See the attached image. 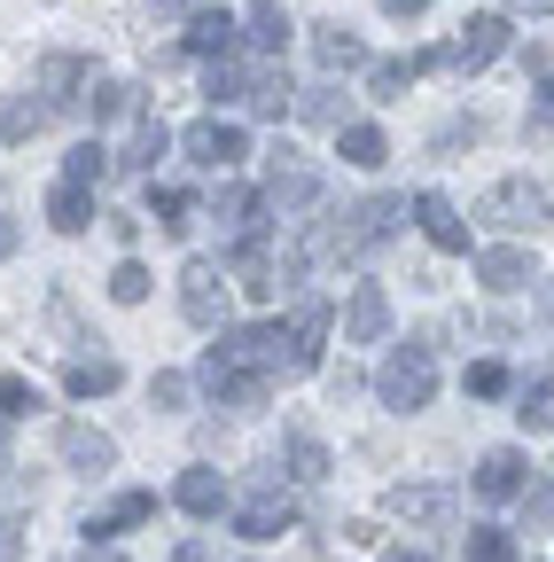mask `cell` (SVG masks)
Segmentation results:
<instances>
[{
    "instance_id": "cell-30",
    "label": "cell",
    "mask_w": 554,
    "mask_h": 562,
    "mask_svg": "<svg viewBox=\"0 0 554 562\" xmlns=\"http://www.w3.org/2000/svg\"><path fill=\"white\" fill-rule=\"evenodd\" d=\"M79 87H87V63H79V55H47V63H39V94H47V110H55V102H79Z\"/></svg>"
},
{
    "instance_id": "cell-40",
    "label": "cell",
    "mask_w": 554,
    "mask_h": 562,
    "mask_svg": "<svg viewBox=\"0 0 554 562\" xmlns=\"http://www.w3.org/2000/svg\"><path fill=\"white\" fill-rule=\"evenodd\" d=\"M0 414H9V422L39 414V383H24V375H0Z\"/></svg>"
},
{
    "instance_id": "cell-35",
    "label": "cell",
    "mask_w": 554,
    "mask_h": 562,
    "mask_svg": "<svg viewBox=\"0 0 554 562\" xmlns=\"http://www.w3.org/2000/svg\"><path fill=\"white\" fill-rule=\"evenodd\" d=\"M47 125V102L39 94H16V102H0V140H32Z\"/></svg>"
},
{
    "instance_id": "cell-11",
    "label": "cell",
    "mask_w": 554,
    "mask_h": 562,
    "mask_svg": "<svg viewBox=\"0 0 554 562\" xmlns=\"http://www.w3.org/2000/svg\"><path fill=\"white\" fill-rule=\"evenodd\" d=\"M406 220L422 227V235H430L445 258H461V250H468V227H461V211H453L438 188H422V195H414V203H406Z\"/></svg>"
},
{
    "instance_id": "cell-6",
    "label": "cell",
    "mask_w": 554,
    "mask_h": 562,
    "mask_svg": "<svg viewBox=\"0 0 554 562\" xmlns=\"http://www.w3.org/2000/svg\"><path fill=\"white\" fill-rule=\"evenodd\" d=\"M180 149H188V165H195V172H235V165L250 157V133H242V125H227V117H195V125L180 133Z\"/></svg>"
},
{
    "instance_id": "cell-36",
    "label": "cell",
    "mask_w": 554,
    "mask_h": 562,
    "mask_svg": "<svg viewBox=\"0 0 554 562\" xmlns=\"http://www.w3.org/2000/svg\"><path fill=\"white\" fill-rule=\"evenodd\" d=\"M63 180H79V188H102V180H110V149H102V140H79V149L63 157Z\"/></svg>"
},
{
    "instance_id": "cell-25",
    "label": "cell",
    "mask_w": 554,
    "mask_h": 562,
    "mask_svg": "<svg viewBox=\"0 0 554 562\" xmlns=\"http://www.w3.org/2000/svg\"><path fill=\"white\" fill-rule=\"evenodd\" d=\"M273 469H282L290 484H320V476H328V446L305 438V430H290V438H282V461H273Z\"/></svg>"
},
{
    "instance_id": "cell-9",
    "label": "cell",
    "mask_w": 554,
    "mask_h": 562,
    "mask_svg": "<svg viewBox=\"0 0 554 562\" xmlns=\"http://www.w3.org/2000/svg\"><path fill=\"white\" fill-rule=\"evenodd\" d=\"M265 203H273V211H305V203H320V172L297 165V149H273V165H265Z\"/></svg>"
},
{
    "instance_id": "cell-7",
    "label": "cell",
    "mask_w": 554,
    "mask_h": 562,
    "mask_svg": "<svg viewBox=\"0 0 554 562\" xmlns=\"http://www.w3.org/2000/svg\"><path fill=\"white\" fill-rule=\"evenodd\" d=\"M180 313H188L195 328H227V266L188 258V266H180Z\"/></svg>"
},
{
    "instance_id": "cell-42",
    "label": "cell",
    "mask_w": 554,
    "mask_h": 562,
    "mask_svg": "<svg viewBox=\"0 0 554 562\" xmlns=\"http://www.w3.org/2000/svg\"><path fill=\"white\" fill-rule=\"evenodd\" d=\"M297 110H305L313 125H336V133H343V125H352V117H343V94H336V87H313V94H305Z\"/></svg>"
},
{
    "instance_id": "cell-12",
    "label": "cell",
    "mask_w": 554,
    "mask_h": 562,
    "mask_svg": "<svg viewBox=\"0 0 554 562\" xmlns=\"http://www.w3.org/2000/svg\"><path fill=\"white\" fill-rule=\"evenodd\" d=\"M391 336V297L375 281H352V297H343V344H383Z\"/></svg>"
},
{
    "instance_id": "cell-37",
    "label": "cell",
    "mask_w": 554,
    "mask_h": 562,
    "mask_svg": "<svg viewBox=\"0 0 554 562\" xmlns=\"http://www.w3.org/2000/svg\"><path fill=\"white\" fill-rule=\"evenodd\" d=\"M406 87H414V63H398V55H391V63H368V94H375V102H398Z\"/></svg>"
},
{
    "instance_id": "cell-14",
    "label": "cell",
    "mask_w": 554,
    "mask_h": 562,
    "mask_svg": "<svg viewBox=\"0 0 554 562\" xmlns=\"http://www.w3.org/2000/svg\"><path fill=\"white\" fill-rule=\"evenodd\" d=\"M508 55V16H468L461 40H453V70H484Z\"/></svg>"
},
{
    "instance_id": "cell-44",
    "label": "cell",
    "mask_w": 554,
    "mask_h": 562,
    "mask_svg": "<svg viewBox=\"0 0 554 562\" xmlns=\"http://www.w3.org/2000/svg\"><path fill=\"white\" fill-rule=\"evenodd\" d=\"M188 391H195V383H188L180 368H157V375H149V398H157V406H188Z\"/></svg>"
},
{
    "instance_id": "cell-16",
    "label": "cell",
    "mask_w": 554,
    "mask_h": 562,
    "mask_svg": "<svg viewBox=\"0 0 554 562\" xmlns=\"http://www.w3.org/2000/svg\"><path fill=\"white\" fill-rule=\"evenodd\" d=\"M523 484H531V469H523L516 446H493V453L476 461V501H516Z\"/></svg>"
},
{
    "instance_id": "cell-27",
    "label": "cell",
    "mask_w": 554,
    "mask_h": 562,
    "mask_svg": "<svg viewBox=\"0 0 554 562\" xmlns=\"http://www.w3.org/2000/svg\"><path fill=\"white\" fill-rule=\"evenodd\" d=\"M149 211H157L165 235H188V227H195V195H188L180 180H149Z\"/></svg>"
},
{
    "instance_id": "cell-24",
    "label": "cell",
    "mask_w": 554,
    "mask_h": 562,
    "mask_svg": "<svg viewBox=\"0 0 554 562\" xmlns=\"http://www.w3.org/2000/svg\"><path fill=\"white\" fill-rule=\"evenodd\" d=\"M79 110H87L94 125H110V117H133V110H142V94H133L125 79H87V87H79Z\"/></svg>"
},
{
    "instance_id": "cell-38",
    "label": "cell",
    "mask_w": 554,
    "mask_h": 562,
    "mask_svg": "<svg viewBox=\"0 0 554 562\" xmlns=\"http://www.w3.org/2000/svg\"><path fill=\"white\" fill-rule=\"evenodd\" d=\"M461 554H468V562H516V539H508V531H500V524H476V531H468V547H461Z\"/></svg>"
},
{
    "instance_id": "cell-19",
    "label": "cell",
    "mask_w": 554,
    "mask_h": 562,
    "mask_svg": "<svg viewBox=\"0 0 554 562\" xmlns=\"http://www.w3.org/2000/svg\"><path fill=\"white\" fill-rule=\"evenodd\" d=\"M391 516L398 524H445L453 516V484H391Z\"/></svg>"
},
{
    "instance_id": "cell-49",
    "label": "cell",
    "mask_w": 554,
    "mask_h": 562,
    "mask_svg": "<svg viewBox=\"0 0 554 562\" xmlns=\"http://www.w3.org/2000/svg\"><path fill=\"white\" fill-rule=\"evenodd\" d=\"M172 562H212V554H203V547L188 539V547H172Z\"/></svg>"
},
{
    "instance_id": "cell-51",
    "label": "cell",
    "mask_w": 554,
    "mask_h": 562,
    "mask_svg": "<svg viewBox=\"0 0 554 562\" xmlns=\"http://www.w3.org/2000/svg\"><path fill=\"white\" fill-rule=\"evenodd\" d=\"M383 562H430V554H414V547H406V554H383Z\"/></svg>"
},
{
    "instance_id": "cell-33",
    "label": "cell",
    "mask_w": 554,
    "mask_h": 562,
    "mask_svg": "<svg viewBox=\"0 0 554 562\" xmlns=\"http://www.w3.org/2000/svg\"><path fill=\"white\" fill-rule=\"evenodd\" d=\"M516 422H523V430H554V375H531L523 391H516Z\"/></svg>"
},
{
    "instance_id": "cell-10",
    "label": "cell",
    "mask_w": 554,
    "mask_h": 562,
    "mask_svg": "<svg viewBox=\"0 0 554 562\" xmlns=\"http://www.w3.org/2000/svg\"><path fill=\"white\" fill-rule=\"evenodd\" d=\"M227 281L242 297H282V266H273V250H265V235H250V243H235V258H227Z\"/></svg>"
},
{
    "instance_id": "cell-20",
    "label": "cell",
    "mask_w": 554,
    "mask_h": 562,
    "mask_svg": "<svg viewBox=\"0 0 554 562\" xmlns=\"http://www.w3.org/2000/svg\"><path fill=\"white\" fill-rule=\"evenodd\" d=\"M47 227H55V235H87V227H94V188L55 180V188H47Z\"/></svg>"
},
{
    "instance_id": "cell-3",
    "label": "cell",
    "mask_w": 554,
    "mask_h": 562,
    "mask_svg": "<svg viewBox=\"0 0 554 562\" xmlns=\"http://www.w3.org/2000/svg\"><path fill=\"white\" fill-rule=\"evenodd\" d=\"M398 220H406V195H368V203H352V211L328 227V258H368V250H383V243L398 235Z\"/></svg>"
},
{
    "instance_id": "cell-47",
    "label": "cell",
    "mask_w": 554,
    "mask_h": 562,
    "mask_svg": "<svg viewBox=\"0 0 554 562\" xmlns=\"http://www.w3.org/2000/svg\"><path fill=\"white\" fill-rule=\"evenodd\" d=\"M430 0H383V16H422Z\"/></svg>"
},
{
    "instance_id": "cell-2",
    "label": "cell",
    "mask_w": 554,
    "mask_h": 562,
    "mask_svg": "<svg viewBox=\"0 0 554 562\" xmlns=\"http://www.w3.org/2000/svg\"><path fill=\"white\" fill-rule=\"evenodd\" d=\"M375 398H383L391 414H422V406L438 398V351H430V344H398L391 360L375 368Z\"/></svg>"
},
{
    "instance_id": "cell-48",
    "label": "cell",
    "mask_w": 554,
    "mask_h": 562,
    "mask_svg": "<svg viewBox=\"0 0 554 562\" xmlns=\"http://www.w3.org/2000/svg\"><path fill=\"white\" fill-rule=\"evenodd\" d=\"M516 16H554V0H508Z\"/></svg>"
},
{
    "instance_id": "cell-43",
    "label": "cell",
    "mask_w": 554,
    "mask_h": 562,
    "mask_svg": "<svg viewBox=\"0 0 554 562\" xmlns=\"http://www.w3.org/2000/svg\"><path fill=\"white\" fill-rule=\"evenodd\" d=\"M461 383H468V398H500V391H508V368H500V360H476Z\"/></svg>"
},
{
    "instance_id": "cell-41",
    "label": "cell",
    "mask_w": 554,
    "mask_h": 562,
    "mask_svg": "<svg viewBox=\"0 0 554 562\" xmlns=\"http://www.w3.org/2000/svg\"><path fill=\"white\" fill-rule=\"evenodd\" d=\"M516 508H523V524H539V531H546V524H554V484H546V476H531V484L516 492Z\"/></svg>"
},
{
    "instance_id": "cell-29",
    "label": "cell",
    "mask_w": 554,
    "mask_h": 562,
    "mask_svg": "<svg viewBox=\"0 0 554 562\" xmlns=\"http://www.w3.org/2000/svg\"><path fill=\"white\" fill-rule=\"evenodd\" d=\"M117 383H125L117 360H71V368H63V391H71V398H110Z\"/></svg>"
},
{
    "instance_id": "cell-34",
    "label": "cell",
    "mask_w": 554,
    "mask_h": 562,
    "mask_svg": "<svg viewBox=\"0 0 554 562\" xmlns=\"http://www.w3.org/2000/svg\"><path fill=\"white\" fill-rule=\"evenodd\" d=\"M258 117H290L297 110V94H290V79H282V70H250V94H242Z\"/></svg>"
},
{
    "instance_id": "cell-28",
    "label": "cell",
    "mask_w": 554,
    "mask_h": 562,
    "mask_svg": "<svg viewBox=\"0 0 554 562\" xmlns=\"http://www.w3.org/2000/svg\"><path fill=\"white\" fill-rule=\"evenodd\" d=\"M242 40H250L258 55H282V47H290V9H282V0H258L250 24H242Z\"/></svg>"
},
{
    "instance_id": "cell-45",
    "label": "cell",
    "mask_w": 554,
    "mask_h": 562,
    "mask_svg": "<svg viewBox=\"0 0 554 562\" xmlns=\"http://www.w3.org/2000/svg\"><path fill=\"white\" fill-rule=\"evenodd\" d=\"M24 554V524L16 516H0V562H16Z\"/></svg>"
},
{
    "instance_id": "cell-17",
    "label": "cell",
    "mask_w": 554,
    "mask_h": 562,
    "mask_svg": "<svg viewBox=\"0 0 554 562\" xmlns=\"http://www.w3.org/2000/svg\"><path fill=\"white\" fill-rule=\"evenodd\" d=\"M172 149V133L149 117V110H133V140H125V157H110L117 172H142V180H157V157Z\"/></svg>"
},
{
    "instance_id": "cell-23",
    "label": "cell",
    "mask_w": 554,
    "mask_h": 562,
    "mask_svg": "<svg viewBox=\"0 0 554 562\" xmlns=\"http://www.w3.org/2000/svg\"><path fill=\"white\" fill-rule=\"evenodd\" d=\"M63 461H71L79 476H102V469H117V446L102 430H87V422H71V430H63Z\"/></svg>"
},
{
    "instance_id": "cell-8",
    "label": "cell",
    "mask_w": 554,
    "mask_h": 562,
    "mask_svg": "<svg viewBox=\"0 0 554 562\" xmlns=\"http://www.w3.org/2000/svg\"><path fill=\"white\" fill-rule=\"evenodd\" d=\"M290 524H297V501H290V492H282V469H273V476H265V484L250 492V501L235 508V531H242V539L258 547V539H282Z\"/></svg>"
},
{
    "instance_id": "cell-18",
    "label": "cell",
    "mask_w": 554,
    "mask_h": 562,
    "mask_svg": "<svg viewBox=\"0 0 554 562\" xmlns=\"http://www.w3.org/2000/svg\"><path fill=\"white\" fill-rule=\"evenodd\" d=\"M172 501H180V516L212 524V516H227V476H219V469H188V476L172 484Z\"/></svg>"
},
{
    "instance_id": "cell-22",
    "label": "cell",
    "mask_w": 554,
    "mask_h": 562,
    "mask_svg": "<svg viewBox=\"0 0 554 562\" xmlns=\"http://www.w3.org/2000/svg\"><path fill=\"white\" fill-rule=\"evenodd\" d=\"M313 55H320L328 79H343V70H368V47L343 32V24H313Z\"/></svg>"
},
{
    "instance_id": "cell-46",
    "label": "cell",
    "mask_w": 554,
    "mask_h": 562,
    "mask_svg": "<svg viewBox=\"0 0 554 562\" xmlns=\"http://www.w3.org/2000/svg\"><path fill=\"white\" fill-rule=\"evenodd\" d=\"M539 133H554V79H539V110H531Z\"/></svg>"
},
{
    "instance_id": "cell-1",
    "label": "cell",
    "mask_w": 554,
    "mask_h": 562,
    "mask_svg": "<svg viewBox=\"0 0 554 562\" xmlns=\"http://www.w3.org/2000/svg\"><path fill=\"white\" fill-rule=\"evenodd\" d=\"M195 383L212 391L219 406L235 414H258L273 398V383H282V321H258V328H219V344L203 351Z\"/></svg>"
},
{
    "instance_id": "cell-39",
    "label": "cell",
    "mask_w": 554,
    "mask_h": 562,
    "mask_svg": "<svg viewBox=\"0 0 554 562\" xmlns=\"http://www.w3.org/2000/svg\"><path fill=\"white\" fill-rule=\"evenodd\" d=\"M110 297H117V305H142V297H149V266H142V258H117Z\"/></svg>"
},
{
    "instance_id": "cell-31",
    "label": "cell",
    "mask_w": 554,
    "mask_h": 562,
    "mask_svg": "<svg viewBox=\"0 0 554 562\" xmlns=\"http://www.w3.org/2000/svg\"><path fill=\"white\" fill-rule=\"evenodd\" d=\"M203 94H212V102H242L250 94V63L242 55H212V63H203Z\"/></svg>"
},
{
    "instance_id": "cell-32",
    "label": "cell",
    "mask_w": 554,
    "mask_h": 562,
    "mask_svg": "<svg viewBox=\"0 0 554 562\" xmlns=\"http://www.w3.org/2000/svg\"><path fill=\"white\" fill-rule=\"evenodd\" d=\"M336 149H343V165L375 172V165L391 157V140H383V125H343V133H336Z\"/></svg>"
},
{
    "instance_id": "cell-4",
    "label": "cell",
    "mask_w": 554,
    "mask_h": 562,
    "mask_svg": "<svg viewBox=\"0 0 554 562\" xmlns=\"http://www.w3.org/2000/svg\"><path fill=\"white\" fill-rule=\"evenodd\" d=\"M328 328H336L328 297H297V305H290V328H282V375H320V360H328Z\"/></svg>"
},
{
    "instance_id": "cell-15",
    "label": "cell",
    "mask_w": 554,
    "mask_h": 562,
    "mask_svg": "<svg viewBox=\"0 0 554 562\" xmlns=\"http://www.w3.org/2000/svg\"><path fill=\"white\" fill-rule=\"evenodd\" d=\"M476 281H484V290H500V297L531 290V250H523V243H493V250H476Z\"/></svg>"
},
{
    "instance_id": "cell-21",
    "label": "cell",
    "mask_w": 554,
    "mask_h": 562,
    "mask_svg": "<svg viewBox=\"0 0 554 562\" xmlns=\"http://www.w3.org/2000/svg\"><path fill=\"white\" fill-rule=\"evenodd\" d=\"M149 516H157V492H117L110 508H94V516H87V539H117V531L149 524Z\"/></svg>"
},
{
    "instance_id": "cell-26",
    "label": "cell",
    "mask_w": 554,
    "mask_h": 562,
    "mask_svg": "<svg viewBox=\"0 0 554 562\" xmlns=\"http://www.w3.org/2000/svg\"><path fill=\"white\" fill-rule=\"evenodd\" d=\"M235 40H242V24H235L227 9H195V16H188V47H195V55H235Z\"/></svg>"
},
{
    "instance_id": "cell-50",
    "label": "cell",
    "mask_w": 554,
    "mask_h": 562,
    "mask_svg": "<svg viewBox=\"0 0 554 562\" xmlns=\"http://www.w3.org/2000/svg\"><path fill=\"white\" fill-rule=\"evenodd\" d=\"M16 250V220H0V258H9Z\"/></svg>"
},
{
    "instance_id": "cell-13",
    "label": "cell",
    "mask_w": 554,
    "mask_h": 562,
    "mask_svg": "<svg viewBox=\"0 0 554 562\" xmlns=\"http://www.w3.org/2000/svg\"><path fill=\"white\" fill-rule=\"evenodd\" d=\"M212 220H219L235 243H250V235L265 227V195H258V188H242V180H219V195H212Z\"/></svg>"
},
{
    "instance_id": "cell-5",
    "label": "cell",
    "mask_w": 554,
    "mask_h": 562,
    "mask_svg": "<svg viewBox=\"0 0 554 562\" xmlns=\"http://www.w3.org/2000/svg\"><path fill=\"white\" fill-rule=\"evenodd\" d=\"M546 211H554V195L539 180H500V188H484L476 220L500 227V235H531V227H546Z\"/></svg>"
}]
</instances>
